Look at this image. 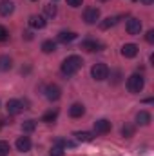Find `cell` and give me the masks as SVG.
<instances>
[{"instance_id": "23", "label": "cell", "mask_w": 154, "mask_h": 156, "mask_svg": "<svg viewBox=\"0 0 154 156\" xmlns=\"http://www.w3.org/2000/svg\"><path fill=\"white\" fill-rule=\"evenodd\" d=\"M121 136H125V138L134 136V127H132L131 123H125V125L121 127Z\"/></svg>"}, {"instance_id": "31", "label": "cell", "mask_w": 154, "mask_h": 156, "mask_svg": "<svg viewBox=\"0 0 154 156\" xmlns=\"http://www.w3.org/2000/svg\"><path fill=\"white\" fill-rule=\"evenodd\" d=\"M142 2H143V4H145V5H151V4H152L154 0H142Z\"/></svg>"}, {"instance_id": "24", "label": "cell", "mask_w": 154, "mask_h": 156, "mask_svg": "<svg viewBox=\"0 0 154 156\" xmlns=\"http://www.w3.org/2000/svg\"><path fill=\"white\" fill-rule=\"evenodd\" d=\"M116 22H118L116 16H109V18H105V20L102 22V29H109V27H113Z\"/></svg>"}, {"instance_id": "6", "label": "cell", "mask_w": 154, "mask_h": 156, "mask_svg": "<svg viewBox=\"0 0 154 156\" xmlns=\"http://www.w3.org/2000/svg\"><path fill=\"white\" fill-rule=\"evenodd\" d=\"M83 20L87 24H96V20H100V9L98 7H87L83 11Z\"/></svg>"}, {"instance_id": "27", "label": "cell", "mask_w": 154, "mask_h": 156, "mask_svg": "<svg viewBox=\"0 0 154 156\" xmlns=\"http://www.w3.org/2000/svg\"><path fill=\"white\" fill-rule=\"evenodd\" d=\"M7 38H9V31L4 26H0V42H5Z\"/></svg>"}, {"instance_id": "10", "label": "cell", "mask_w": 154, "mask_h": 156, "mask_svg": "<svg viewBox=\"0 0 154 156\" xmlns=\"http://www.w3.org/2000/svg\"><path fill=\"white\" fill-rule=\"evenodd\" d=\"M16 149H18L20 153L31 151V140H29V136H20V138L16 140Z\"/></svg>"}, {"instance_id": "17", "label": "cell", "mask_w": 154, "mask_h": 156, "mask_svg": "<svg viewBox=\"0 0 154 156\" xmlns=\"http://www.w3.org/2000/svg\"><path fill=\"white\" fill-rule=\"evenodd\" d=\"M11 67H13V60L7 55H2L0 56V71H9Z\"/></svg>"}, {"instance_id": "25", "label": "cell", "mask_w": 154, "mask_h": 156, "mask_svg": "<svg viewBox=\"0 0 154 156\" xmlns=\"http://www.w3.org/2000/svg\"><path fill=\"white\" fill-rule=\"evenodd\" d=\"M9 151H11L9 144H7L5 140H0V156H7L9 154Z\"/></svg>"}, {"instance_id": "26", "label": "cell", "mask_w": 154, "mask_h": 156, "mask_svg": "<svg viewBox=\"0 0 154 156\" xmlns=\"http://www.w3.org/2000/svg\"><path fill=\"white\" fill-rule=\"evenodd\" d=\"M49 156H64V149L58 147V145H53V149H51Z\"/></svg>"}, {"instance_id": "28", "label": "cell", "mask_w": 154, "mask_h": 156, "mask_svg": "<svg viewBox=\"0 0 154 156\" xmlns=\"http://www.w3.org/2000/svg\"><path fill=\"white\" fill-rule=\"evenodd\" d=\"M82 2H83V0H67V4H69L71 7H80Z\"/></svg>"}, {"instance_id": "22", "label": "cell", "mask_w": 154, "mask_h": 156, "mask_svg": "<svg viewBox=\"0 0 154 156\" xmlns=\"http://www.w3.org/2000/svg\"><path fill=\"white\" fill-rule=\"evenodd\" d=\"M44 13H45V16H49V18L56 16V5H53V4H45V5H44Z\"/></svg>"}, {"instance_id": "18", "label": "cell", "mask_w": 154, "mask_h": 156, "mask_svg": "<svg viewBox=\"0 0 154 156\" xmlns=\"http://www.w3.org/2000/svg\"><path fill=\"white\" fill-rule=\"evenodd\" d=\"M58 118V111L56 109H51V111H47L44 116H42V122H45V123H51V122H54Z\"/></svg>"}, {"instance_id": "20", "label": "cell", "mask_w": 154, "mask_h": 156, "mask_svg": "<svg viewBox=\"0 0 154 156\" xmlns=\"http://www.w3.org/2000/svg\"><path fill=\"white\" fill-rule=\"evenodd\" d=\"M75 136H76L80 142H91V140H93V134H91V133H87V131H76V133H75Z\"/></svg>"}, {"instance_id": "1", "label": "cell", "mask_w": 154, "mask_h": 156, "mask_svg": "<svg viewBox=\"0 0 154 156\" xmlns=\"http://www.w3.org/2000/svg\"><path fill=\"white\" fill-rule=\"evenodd\" d=\"M82 66H83V60H82L78 55H71V56H67V58L64 60V64H62V73H64L65 76H73V75H76L78 71L82 69Z\"/></svg>"}, {"instance_id": "33", "label": "cell", "mask_w": 154, "mask_h": 156, "mask_svg": "<svg viewBox=\"0 0 154 156\" xmlns=\"http://www.w3.org/2000/svg\"><path fill=\"white\" fill-rule=\"evenodd\" d=\"M100 2H107V0H100Z\"/></svg>"}, {"instance_id": "15", "label": "cell", "mask_w": 154, "mask_h": 156, "mask_svg": "<svg viewBox=\"0 0 154 156\" xmlns=\"http://www.w3.org/2000/svg\"><path fill=\"white\" fill-rule=\"evenodd\" d=\"M136 123H138V125H149V123H151V113L140 111V113L136 115Z\"/></svg>"}, {"instance_id": "35", "label": "cell", "mask_w": 154, "mask_h": 156, "mask_svg": "<svg viewBox=\"0 0 154 156\" xmlns=\"http://www.w3.org/2000/svg\"><path fill=\"white\" fill-rule=\"evenodd\" d=\"M33 2H37V0H33Z\"/></svg>"}, {"instance_id": "8", "label": "cell", "mask_w": 154, "mask_h": 156, "mask_svg": "<svg viewBox=\"0 0 154 156\" xmlns=\"http://www.w3.org/2000/svg\"><path fill=\"white\" fill-rule=\"evenodd\" d=\"M138 45L136 44H125L123 47H121V55L125 56V58H134L136 55H138Z\"/></svg>"}, {"instance_id": "11", "label": "cell", "mask_w": 154, "mask_h": 156, "mask_svg": "<svg viewBox=\"0 0 154 156\" xmlns=\"http://www.w3.org/2000/svg\"><path fill=\"white\" fill-rule=\"evenodd\" d=\"M5 107H7V113H9V115H18V113L24 109V105H22L20 100H9Z\"/></svg>"}, {"instance_id": "16", "label": "cell", "mask_w": 154, "mask_h": 156, "mask_svg": "<svg viewBox=\"0 0 154 156\" xmlns=\"http://www.w3.org/2000/svg\"><path fill=\"white\" fill-rule=\"evenodd\" d=\"M75 38H76V33H73V31H60V35H58V40L64 44H69Z\"/></svg>"}, {"instance_id": "3", "label": "cell", "mask_w": 154, "mask_h": 156, "mask_svg": "<svg viewBox=\"0 0 154 156\" xmlns=\"http://www.w3.org/2000/svg\"><path fill=\"white\" fill-rule=\"evenodd\" d=\"M91 75H93L94 80L102 82V80L109 78V67H107L105 64H94V66H93V69H91Z\"/></svg>"}, {"instance_id": "4", "label": "cell", "mask_w": 154, "mask_h": 156, "mask_svg": "<svg viewBox=\"0 0 154 156\" xmlns=\"http://www.w3.org/2000/svg\"><path fill=\"white\" fill-rule=\"evenodd\" d=\"M60 96H62V89H60V85H56V83H49V85L45 87V98H47V100L56 102V100H60Z\"/></svg>"}, {"instance_id": "30", "label": "cell", "mask_w": 154, "mask_h": 156, "mask_svg": "<svg viewBox=\"0 0 154 156\" xmlns=\"http://www.w3.org/2000/svg\"><path fill=\"white\" fill-rule=\"evenodd\" d=\"M24 37H26V40H31L33 38V33L31 31H24Z\"/></svg>"}, {"instance_id": "19", "label": "cell", "mask_w": 154, "mask_h": 156, "mask_svg": "<svg viewBox=\"0 0 154 156\" xmlns=\"http://www.w3.org/2000/svg\"><path fill=\"white\" fill-rule=\"evenodd\" d=\"M37 129V122L35 120H26V122H22V131L24 133H33Z\"/></svg>"}, {"instance_id": "7", "label": "cell", "mask_w": 154, "mask_h": 156, "mask_svg": "<svg viewBox=\"0 0 154 156\" xmlns=\"http://www.w3.org/2000/svg\"><path fill=\"white\" fill-rule=\"evenodd\" d=\"M125 29L129 35H140L142 33V22L138 18H129L125 24Z\"/></svg>"}, {"instance_id": "29", "label": "cell", "mask_w": 154, "mask_h": 156, "mask_svg": "<svg viewBox=\"0 0 154 156\" xmlns=\"http://www.w3.org/2000/svg\"><path fill=\"white\" fill-rule=\"evenodd\" d=\"M145 40L149 42V44H152L154 42V31L151 29V31H147V35H145Z\"/></svg>"}, {"instance_id": "2", "label": "cell", "mask_w": 154, "mask_h": 156, "mask_svg": "<svg viewBox=\"0 0 154 156\" xmlns=\"http://www.w3.org/2000/svg\"><path fill=\"white\" fill-rule=\"evenodd\" d=\"M143 85H145V80L142 75H131V76L127 78V89H129V93H142V89H143Z\"/></svg>"}, {"instance_id": "34", "label": "cell", "mask_w": 154, "mask_h": 156, "mask_svg": "<svg viewBox=\"0 0 154 156\" xmlns=\"http://www.w3.org/2000/svg\"><path fill=\"white\" fill-rule=\"evenodd\" d=\"M53 2H56V0H53Z\"/></svg>"}, {"instance_id": "14", "label": "cell", "mask_w": 154, "mask_h": 156, "mask_svg": "<svg viewBox=\"0 0 154 156\" xmlns=\"http://www.w3.org/2000/svg\"><path fill=\"white\" fill-rule=\"evenodd\" d=\"M83 113H85V107H83L82 104H73V105L69 107V116H73V118L83 116Z\"/></svg>"}, {"instance_id": "5", "label": "cell", "mask_w": 154, "mask_h": 156, "mask_svg": "<svg viewBox=\"0 0 154 156\" xmlns=\"http://www.w3.org/2000/svg\"><path fill=\"white\" fill-rule=\"evenodd\" d=\"M111 122L109 120H105V118H100V120H96L94 122V134H107L109 131H111Z\"/></svg>"}, {"instance_id": "12", "label": "cell", "mask_w": 154, "mask_h": 156, "mask_svg": "<svg viewBox=\"0 0 154 156\" xmlns=\"http://www.w3.org/2000/svg\"><path fill=\"white\" fill-rule=\"evenodd\" d=\"M13 11H15V4L11 0H2L0 2V15L2 16H9Z\"/></svg>"}, {"instance_id": "21", "label": "cell", "mask_w": 154, "mask_h": 156, "mask_svg": "<svg viewBox=\"0 0 154 156\" xmlns=\"http://www.w3.org/2000/svg\"><path fill=\"white\" fill-rule=\"evenodd\" d=\"M42 51H44V53H53V51H56V44H54L53 40H45V42L42 44Z\"/></svg>"}, {"instance_id": "32", "label": "cell", "mask_w": 154, "mask_h": 156, "mask_svg": "<svg viewBox=\"0 0 154 156\" xmlns=\"http://www.w3.org/2000/svg\"><path fill=\"white\" fill-rule=\"evenodd\" d=\"M0 129H2V120H0Z\"/></svg>"}, {"instance_id": "13", "label": "cell", "mask_w": 154, "mask_h": 156, "mask_svg": "<svg viewBox=\"0 0 154 156\" xmlns=\"http://www.w3.org/2000/svg\"><path fill=\"white\" fill-rule=\"evenodd\" d=\"M29 26L35 27V29H44L45 27V18L40 16V15H33V16H29Z\"/></svg>"}, {"instance_id": "9", "label": "cell", "mask_w": 154, "mask_h": 156, "mask_svg": "<svg viewBox=\"0 0 154 156\" xmlns=\"http://www.w3.org/2000/svg\"><path fill=\"white\" fill-rule=\"evenodd\" d=\"M103 45L98 42V40H85V42H82V49H85V51H89V53H94V51H100Z\"/></svg>"}]
</instances>
